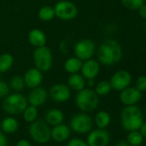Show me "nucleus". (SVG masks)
Listing matches in <instances>:
<instances>
[{
    "instance_id": "obj_34",
    "label": "nucleus",
    "mask_w": 146,
    "mask_h": 146,
    "mask_svg": "<svg viewBox=\"0 0 146 146\" xmlns=\"http://www.w3.org/2000/svg\"><path fill=\"white\" fill-rule=\"evenodd\" d=\"M137 11H138V15H139L140 17L143 18V19H146V4L145 3L143 5H142L137 9Z\"/></svg>"
},
{
    "instance_id": "obj_11",
    "label": "nucleus",
    "mask_w": 146,
    "mask_h": 146,
    "mask_svg": "<svg viewBox=\"0 0 146 146\" xmlns=\"http://www.w3.org/2000/svg\"><path fill=\"white\" fill-rule=\"evenodd\" d=\"M70 89L67 84H55L49 90L50 98L58 103L67 102L70 97Z\"/></svg>"
},
{
    "instance_id": "obj_27",
    "label": "nucleus",
    "mask_w": 146,
    "mask_h": 146,
    "mask_svg": "<svg viewBox=\"0 0 146 146\" xmlns=\"http://www.w3.org/2000/svg\"><path fill=\"white\" fill-rule=\"evenodd\" d=\"M10 89L14 90L15 92H21L25 88V83L23 80V77L19 75H15L11 78L9 83Z\"/></svg>"
},
{
    "instance_id": "obj_44",
    "label": "nucleus",
    "mask_w": 146,
    "mask_h": 146,
    "mask_svg": "<svg viewBox=\"0 0 146 146\" xmlns=\"http://www.w3.org/2000/svg\"><path fill=\"white\" fill-rule=\"evenodd\" d=\"M145 112H146V108H145Z\"/></svg>"
},
{
    "instance_id": "obj_1",
    "label": "nucleus",
    "mask_w": 146,
    "mask_h": 146,
    "mask_svg": "<svg viewBox=\"0 0 146 146\" xmlns=\"http://www.w3.org/2000/svg\"><path fill=\"white\" fill-rule=\"evenodd\" d=\"M96 52L98 62L106 66H111L119 63L123 57V50L120 44L113 39L104 40Z\"/></svg>"
},
{
    "instance_id": "obj_42",
    "label": "nucleus",
    "mask_w": 146,
    "mask_h": 146,
    "mask_svg": "<svg viewBox=\"0 0 146 146\" xmlns=\"http://www.w3.org/2000/svg\"><path fill=\"white\" fill-rule=\"evenodd\" d=\"M145 29H146V23H145Z\"/></svg>"
},
{
    "instance_id": "obj_41",
    "label": "nucleus",
    "mask_w": 146,
    "mask_h": 146,
    "mask_svg": "<svg viewBox=\"0 0 146 146\" xmlns=\"http://www.w3.org/2000/svg\"><path fill=\"white\" fill-rule=\"evenodd\" d=\"M144 3H145V4H146V0H144Z\"/></svg>"
},
{
    "instance_id": "obj_21",
    "label": "nucleus",
    "mask_w": 146,
    "mask_h": 146,
    "mask_svg": "<svg viewBox=\"0 0 146 146\" xmlns=\"http://www.w3.org/2000/svg\"><path fill=\"white\" fill-rule=\"evenodd\" d=\"M83 60L80 58H77L76 56L74 57H70L68 58L64 64V68L65 71L69 74H74V73H78L82 68L83 65Z\"/></svg>"
},
{
    "instance_id": "obj_20",
    "label": "nucleus",
    "mask_w": 146,
    "mask_h": 146,
    "mask_svg": "<svg viewBox=\"0 0 146 146\" xmlns=\"http://www.w3.org/2000/svg\"><path fill=\"white\" fill-rule=\"evenodd\" d=\"M64 119V113L58 108L49 109L45 114V121L50 125H57L63 123Z\"/></svg>"
},
{
    "instance_id": "obj_4",
    "label": "nucleus",
    "mask_w": 146,
    "mask_h": 146,
    "mask_svg": "<svg viewBox=\"0 0 146 146\" xmlns=\"http://www.w3.org/2000/svg\"><path fill=\"white\" fill-rule=\"evenodd\" d=\"M29 105L28 99L20 92L9 94L3 101V109L5 113L11 115L23 113V110Z\"/></svg>"
},
{
    "instance_id": "obj_35",
    "label": "nucleus",
    "mask_w": 146,
    "mask_h": 146,
    "mask_svg": "<svg viewBox=\"0 0 146 146\" xmlns=\"http://www.w3.org/2000/svg\"><path fill=\"white\" fill-rule=\"evenodd\" d=\"M8 145V140L6 136L0 131V146H7Z\"/></svg>"
},
{
    "instance_id": "obj_33",
    "label": "nucleus",
    "mask_w": 146,
    "mask_h": 146,
    "mask_svg": "<svg viewBox=\"0 0 146 146\" xmlns=\"http://www.w3.org/2000/svg\"><path fill=\"white\" fill-rule=\"evenodd\" d=\"M66 146H89V145L86 141H84L79 137H75V138L70 139L67 143Z\"/></svg>"
},
{
    "instance_id": "obj_8",
    "label": "nucleus",
    "mask_w": 146,
    "mask_h": 146,
    "mask_svg": "<svg viewBox=\"0 0 146 146\" xmlns=\"http://www.w3.org/2000/svg\"><path fill=\"white\" fill-rule=\"evenodd\" d=\"M93 126V120L86 113H79L72 116L70 121V127L77 133L84 134L91 131Z\"/></svg>"
},
{
    "instance_id": "obj_26",
    "label": "nucleus",
    "mask_w": 146,
    "mask_h": 146,
    "mask_svg": "<svg viewBox=\"0 0 146 146\" xmlns=\"http://www.w3.org/2000/svg\"><path fill=\"white\" fill-rule=\"evenodd\" d=\"M23 119L28 123L35 121L38 118V108L30 104L28 105L23 112Z\"/></svg>"
},
{
    "instance_id": "obj_23",
    "label": "nucleus",
    "mask_w": 146,
    "mask_h": 146,
    "mask_svg": "<svg viewBox=\"0 0 146 146\" xmlns=\"http://www.w3.org/2000/svg\"><path fill=\"white\" fill-rule=\"evenodd\" d=\"M14 64V57L12 54L5 52L0 55V72L5 73L9 71Z\"/></svg>"
},
{
    "instance_id": "obj_13",
    "label": "nucleus",
    "mask_w": 146,
    "mask_h": 146,
    "mask_svg": "<svg viewBox=\"0 0 146 146\" xmlns=\"http://www.w3.org/2000/svg\"><path fill=\"white\" fill-rule=\"evenodd\" d=\"M101 64L98 60L94 58H90L83 62L80 72L82 76L86 79H95L100 72Z\"/></svg>"
},
{
    "instance_id": "obj_15",
    "label": "nucleus",
    "mask_w": 146,
    "mask_h": 146,
    "mask_svg": "<svg viewBox=\"0 0 146 146\" xmlns=\"http://www.w3.org/2000/svg\"><path fill=\"white\" fill-rule=\"evenodd\" d=\"M25 86L29 89H35L40 86L43 81V72L35 67L29 69L23 76Z\"/></svg>"
},
{
    "instance_id": "obj_43",
    "label": "nucleus",
    "mask_w": 146,
    "mask_h": 146,
    "mask_svg": "<svg viewBox=\"0 0 146 146\" xmlns=\"http://www.w3.org/2000/svg\"><path fill=\"white\" fill-rule=\"evenodd\" d=\"M145 52H146V47H145Z\"/></svg>"
},
{
    "instance_id": "obj_39",
    "label": "nucleus",
    "mask_w": 146,
    "mask_h": 146,
    "mask_svg": "<svg viewBox=\"0 0 146 146\" xmlns=\"http://www.w3.org/2000/svg\"><path fill=\"white\" fill-rule=\"evenodd\" d=\"M115 146H131V145L127 143V141L122 140V141L118 142V143L115 144Z\"/></svg>"
},
{
    "instance_id": "obj_16",
    "label": "nucleus",
    "mask_w": 146,
    "mask_h": 146,
    "mask_svg": "<svg viewBox=\"0 0 146 146\" xmlns=\"http://www.w3.org/2000/svg\"><path fill=\"white\" fill-rule=\"evenodd\" d=\"M47 97H48L47 90L45 88L39 86L35 89H32L27 99H28V102L30 105H33L38 108V107L42 106L46 102Z\"/></svg>"
},
{
    "instance_id": "obj_5",
    "label": "nucleus",
    "mask_w": 146,
    "mask_h": 146,
    "mask_svg": "<svg viewBox=\"0 0 146 146\" xmlns=\"http://www.w3.org/2000/svg\"><path fill=\"white\" fill-rule=\"evenodd\" d=\"M29 132L31 138L37 143L44 144L51 139V128L45 120L40 119H36L30 123Z\"/></svg>"
},
{
    "instance_id": "obj_32",
    "label": "nucleus",
    "mask_w": 146,
    "mask_h": 146,
    "mask_svg": "<svg viewBox=\"0 0 146 146\" xmlns=\"http://www.w3.org/2000/svg\"><path fill=\"white\" fill-rule=\"evenodd\" d=\"M10 86L6 82L0 80V99L6 97L10 94Z\"/></svg>"
},
{
    "instance_id": "obj_40",
    "label": "nucleus",
    "mask_w": 146,
    "mask_h": 146,
    "mask_svg": "<svg viewBox=\"0 0 146 146\" xmlns=\"http://www.w3.org/2000/svg\"><path fill=\"white\" fill-rule=\"evenodd\" d=\"M1 76H2V73L0 72V80H1Z\"/></svg>"
},
{
    "instance_id": "obj_37",
    "label": "nucleus",
    "mask_w": 146,
    "mask_h": 146,
    "mask_svg": "<svg viewBox=\"0 0 146 146\" xmlns=\"http://www.w3.org/2000/svg\"><path fill=\"white\" fill-rule=\"evenodd\" d=\"M139 131L143 137H146V123H143L139 128Z\"/></svg>"
},
{
    "instance_id": "obj_30",
    "label": "nucleus",
    "mask_w": 146,
    "mask_h": 146,
    "mask_svg": "<svg viewBox=\"0 0 146 146\" xmlns=\"http://www.w3.org/2000/svg\"><path fill=\"white\" fill-rule=\"evenodd\" d=\"M121 5L130 11H137V9L144 4V0H120Z\"/></svg>"
},
{
    "instance_id": "obj_36",
    "label": "nucleus",
    "mask_w": 146,
    "mask_h": 146,
    "mask_svg": "<svg viewBox=\"0 0 146 146\" xmlns=\"http://www.w3.org/2000/svg\"><path fill=\"white\" fill-rule=\"evenodd\" d=\"M16 146H31V143L27 139H20L17 142Z\"/></svg>"
},
{
    "instance_id": "obj_19",
    "label": "nucleus",
    "mask_w": 146,
    "mask_h": 146,
    "mask_svg": "<svg viewBox=\"0 0 146 146\" xmlns=\"http://www.w3.org/2000/svg\"><path fill=\"white\" fill-rule=\"evenodd\" d=\"M67 85L70 90L78 92L86 88V79L79 73L70 74L67 78Z\"/></svg>"
},
{
    "instance_id": "obj_28",
    "label": "nucleus",
    "mask_w": 146,
    "mask_h": 146,
    "mask_svg": "<svg viewBox=\"0 0 146 146\" xmlns=\"http://www.w3.org/2000/svg\"><path fill=\"white\" fill-rule=\"evenodd\" d=\"M96 93L99 96H105L107 95H108L111 90H112V86L109 83V81L107 80H103L99 82L96 86H95V90Z\"/></svg>"
},
{
    "instance_id": "obj_6",
    "label": "nucleus",
    "mask_w": 146,
    "mask_h": 146,
    "mask_svg": "<svg viewBox=\"0 0 146 146\" xmlns=\"http://www.w3.org/2000/svg\"><path fill=\"white\" fill-rule=\"evenodd\" d=\"M33 63L35 67L41 72L49 71L53 64L52 50L46 46L36 47L33 52Z\"/></svg>"
},
{
    "instance_id": "obj_10",
    "label": "nucleus",
    "mask_w": 146,
    "mask_h": 146,
    "mask_svg": "<svg viewBox=\"0 0 146 146\" xmlns=\"http://www.w3.org/2000/svg\"><path fill=\"white\" fill-rule=\"evenodd\" d=\"M131 80V75L129 71L125 70H120L116 71L111 77L109 83L112 86V90L121 91L130 86Z\"/></svg>"
},
{
    "instance_id": "obj_38",
    "label": "nucleus",
    "mask_w": 146,
    "mask_h": 146,
    "mask_svg": "<svg viewBox=\"0 0 146 146\" xmlns=\"http://www.w3.org/2000/svg\"><path fill=\"white\" fill-rule=\"evenodd\" d=\"M86 86H88V88H90V89L95 87L96 86L95 79H88V80H86Z\"/></svg>"
},
{
    "instance_id": "obj_9",
    "label": "nucleus",
    "mask_w": 146,
    "mask_h": 146,
    "mask_svg": "<svg viewBox=\"0 0 146 146\" xmlns=\"http://www.w3.org/2000/svg\"><path fill=\"white\" fill-rule=\"evenodd\" d=\"M96 51V44L94 40L90 39L79 40L74 46L73 52L74 55L83 61L92 58Z\"/></svg>"
},
{
    "instance_id": "obj_17",
    "label": "nucleus",
    "mask_w": 146,
    "mask_h": 146,
    "mask_svg": "<svg viewBox=\"0 0 146 146\" xmlns=\"http://www.w3.org/2000/svg\"><path fill=\"white\" fill-rule=\"evenodd\" d=\"M70 136V128L65 124H59L54 125L51 129V138L57 143L66 141Z\"/></svg>"
},
{
    "instance_id": "obj_25",
    "label": "nucleus",
    "mask_w": 146,
    "mask_h": 146,
    "mask_svg": "<svg viewBox=\"0 0 146 146\" xmlns=\"http://www.w3.org/2000/svg\"><path fill=\"white\" fill-rule=\"evenodd\" d=\"M38 17L40 20L43 22H50L55 17L54 8L49 5L42 6L38 11Z\"/></svg>"
},
{
    "instance_id": "obj_22",
    "label": "nucleus",
    "mask_w": 146,
    "mask_h": 146,
    "mask_svg": "<svg viewBox=\"0 0 146 146\" xmlns=\"http://www.w3.org/2000/svg\"><path fill=\"white\" fill-rule=\"evenodd\" d=\"M19 128V122L17 119L12 116H8L5 118L1 122V129L4 132L8 134H12L16 132Z\"/></svg>"
},
{
    "instance_id": "obj_18",
    "label": "nucleus",
    "mask_w": 146,
    "mask_h": 146,
    "mask_svg": "<svg viewBox=\"0 0 146 146\" xmlns=\"http://www.w3.org/2000/svg\"><path fill=\"white\" fill-rule=\"evenodd\" d=\"M28 40L35 48L40 47L46 46V35L42 30L39 29H33L29 31L28 35Z\"/></svg>"
},
{
    "instance_id": "obj_2",
    "label": "nucleus",
    "mask_w": 146,
    "mask_h": 146,
    "mask_svg": "<svg viewBox=\"0 0 146 146\" xmlns=\"http://www.w3.org/2000/svg\"><path fill=\"white\" fill-rule=\"evenodd\" d=\"M120 123L122 127L128 131H137L143 123L141 110L136 105L126 106L120 113Z\"/></svg>"
},
{
    "instance_id": "obj_24",
    "label": "nucleus",
    "mask_w": 146,
    "mask_h": 146,
    "mask_svg": "<svg viewBox=\"0 0 146 146\" xmlns=\"http://www.w3.org/2000/svg\"><path fill=\"white\" fill-rule=\"evenodd\" d=\"M94 121H95V123L98 128L104 129L109 125V124L111 122V117L108 112L100 111L96 114Z\"/></svg>"
},
{
    "instance_id": "obj_3",
    "label": "nucleus",
    "mask_w": 146,
    "mask_h": 146,
    "mask_svg": "<svg viewBox=\"0 0 146 146\" xmlns=\"http://www.w3.org/2000/svg\"><path fill=\"white\" fill-rule=\"evenodd\" d=\"M75 102L77 107L84 113H89L94 111L99 104V96L96 91L90 88H84V90L78 91Z\"/></svg>"
},
{
    "instance_id": "obj_14",
    "label": "nucleus",
    "mask_w": 146,
    "mask_h": 146,
    "mask_svg": "<svg viewBox=\"0 0 146 146\" xmlns=\"http://www.w3.org/2000/svg\"><path fill=\"white\" fill-rule=\"evenodd\" d=\"M142 98V92L135 87H127L120 91L119 101L125 106L135 105Z\"/></svg>"
},
{
    "instance_id": "obj_7",
    "label": "nucleus",
    "mask_w": 146,
    "mask_h": 146,
    "mask_svg": "<svg viewBox=\"0 0 146 146\" xmlns=\"http://www.w3.org/2000/svg\"><path fill=\"white\" fill-rule=\"evenodd\" d=\"M55 17L62 21H71L78 15L77 5L69 0H60L54 5Z\"/></svg>"
},
{
    "instance_id": "obj_31",
    "label": "nucleus",
    "mask_w": 146,
    "mask_h": 146,
    "mask_svg": "<svg viewBox=\"0 0 146 146\" xmlns=\"http://www.w3.org/2000/svg\"><path fill=\"white\" fill-rule=\"evenodd\" d=\"M135 88L141 92L146 91V76H140L136 80Z\"/></svg>"
},
{
    "instance_id": "obj_12",
    "label": "nucleus",
    "mask_w": 146,
    "mask_h": 146,
    "mask_svg": "<svg viewBox=\"0 0 146 146\" xmlns=\"http://www.w3.org/2000/svg\"><path fill=\"white\" fill-rule=\"evenodd\" d=\"M109 140V133L104 129L99 128L90 131L86 142L89 146H107Z\"/></svg>"
},
{
    "instance_id": "obj_29",
    "label": "nucleus",
    "mask_w": 146,
    "mask_h": 146,
    "mask_svg": "<svg viewBox=\"0 0 146 146\" xmlns=\"http://www.w3.org/2000/svg\"><path fill=\"white\" fill-rule=\"evenodd\" d=\"M143 140V137L140 133V131H131L129 132L126 137L127 143L131 146H139Z\"/></svg>"
}]
</instances>
